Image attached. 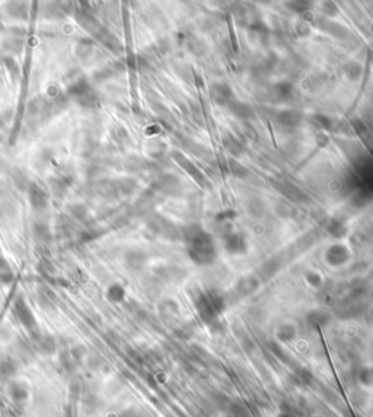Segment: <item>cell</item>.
<instances>
[{
    "mask_svg": "<svg viewBox=\"0 0 373 417\" xmlns=\"http://www.w3.org/2000/svg\"><path fill=\"white\" fill-rule=\"evenodd\" d=\"M188 245H189V251L191 257L198 261V257H201V261H207L212 260L215 256V250H213V244L210 236L203 232L201 229L195 227V229H189L188 232Z\"/></svg>",
    "mask_w": 373,
    "mask_h": 417,
    "instance_id": "6da1fadb",
    "label": "cell"
},
{
    "mask_svg": "<svg viewBox=\"0 0 373 417\" xmlns=\"http://www.w3.org/2000/svg\"><path fill=\"white\" fill-rule=\"evenodd\" d=\"M15 314L18 317V320L21 321V324L31 333V336L34 339H38V330H37V321H35V317L32 314V311L30 309V306L27 305V302L22 299V298H18L15 301Z\"/></svg>",
    "mask_w": 373,
    "mask_h": 417,
    "instance_id": "7a4b0ae2",
    "label": "cell"
},
{
    "mask_svg": "<svg viewBox=\"0 0 373 417\" xmlns=\"http://www.w3.org/2000/svg\"><path fill=\"white\" fill-rule=\"evenodd\" d=\"M28 198L31 203L32 209L37 212H42L48 207V194L42 190L38 184L31 183L28 187Z\"/></svg>",
    "mask_w": 373,
    "mask_h": 417,
    "instance_id": "3957f363",
    "label": "cell"
},
{
    "mask_svg": "<svg viewBox=\"0 0 373 417\" xmlns=\"http://www.w3.org/2000/svg\"><path fill=\"white\" fill-rule=\"evenodd\" d=\"M76 19L77 22L82 25V28H85L88 32H91L93 37L96 38V35L99 32L102 31V25L98 22V19L93 16L92 13L86 9H80L77 13H76Z\"/></svg>",
    "mask_w": 373,
    "mask_h": 417,
    "instance_id": "277c9868",
    "label": "cell"
},
{
    "mask_svg": "<svg viewBox=\"0 0 373 417\" xmlns=\"http://www.w3.org/2000/svg\"><path fill=\"white\" fill-rule=\"evenodd\" d=\"M95 191L99 197L107 198V200H114L118 197V187H117V181L112 180H102L98 181L95 186Z\"/></svg>",
    "mask_w": 373,
    "mask_h": 417,
    "instance_id": "5b68a950",
    "label": "cell"
},
{
    "mask_svg": "<svg viewBox=\"0 0 373 417\" xmlns=\"http://www.w3.org/2000/svg\"><path fill=\"white\" fill-rule=\"evenodd\" d=\"M277 190L283 192L289 200L296 201V203H302V201H308V195L302 190H299L296 186L290 184V183H280L277 184Z\"/></svg>",
    "mask_w": 373,
    "mask_h": 417,
    "instance_id": "8992f818",
    "label": "cell"
},
{
    "mask_svg": "<svg viewBox=\"0 0 373 417\" xmlns=\"http://www.w3.org/2000/svg\"><path fill=\"white\" fill-rule=\"evenodd\" d=\"M212 98L218 102V104H230L232 98H233V92L230 89L229 85L226 83H216L212 86L210 89Z\"/></svg>",
    "mask_w": 373,
    "mask_h": 417,
    "instance_id": "52a82bcc",
    "label": "cell"
},
{
    "mask_svg": "<svg viewBox=\"0 0 373 417\" xmlns=\"http://www.w3.org/2000/svg\"><path fill=\"white\" fill-rule=\"evenodd\" d=\"M174 158H175V160L186 169L191 177H194V180H197V183H200V184H204V183H206V178H204L203 174L198 171V168H197L191 160L186 159L184 155H181V153H178V152H174Z\"/></svg>",
    "mask_w": 373,
    "mask_h": 417,
    "instance_id": "ba28073f",
    "label": "cell"
},
{
    "mask_svg": "<svg viewBox=\"0 0 373 417\" xmlns=\"http://www.w3.org/2000/svg\"><path fill=\"white\" fill-rule=\"evenodd\" d=\"M96 38H98L108 50H111V51H114V53H121V51H123V47H121V42L118 41V38L114 37L111 32H108L107 30L102 28V31L96 35Z\"/></svg>",
    "mask_w": 373,
    "mask_h": 417,
    "instance_id": "9c48e42d",
    "label": "cell"
},
{
    "mask_svg": "<svg viewBox=\"0 0 373 417\" xmlns=\"http://www.w3.org/2000/svg\"><path fill=\"white\" fill-rule=\"evenodd\" d=\"M72 184V178L66 177V175H60V177H54L50 180V186H51V191L54 192V195L57 197H63L67 189Z\"/></svg>",
    "mask_w": 373,
    "mask_h": 417,
    "instance_id": "30bf717a",
    "label": "cell"
},
{
    "mask_svg": "<svg viewBox=\"0 0 373 417\" xmlns=\"http://www.w3.org/2000/svg\"><path fill=\"white\" fill-rule=\"evenodd\" d=\"M93 51H95V44H93L92 39H88V38L77 41V44L75 47V54L82 60L89 59L93 54Z\"/></svg>",
    "mask_w": 373,
    "mask_h": 417,
    "instance_id": "8fae6325",
    "label": "cell"
},
{
    "mask_svg": "<svg viewBox=\"0 0 373 417\" xmlns=\"http://www.w3.org/2000/svg\"><path fill=\"white\" fill-rule=\"evenodd\" d=\"M79 105H82L83 108H96L99 105V98L96 95V92L93 91L92 88L89 91H86L83 95H80L79 98L75 99Z\"/></svg>",
    "mask_w": 373,
    "mask_h": 417,
    "instance_id": "7c38bea8",
    "label": "cell"
},
{
    "mask_svg": "<svg viewBox=\"0 0 373 417\" xmlns=\"http://www.w3.org/2000/svg\"><path fill=\"white\" fill-rule=\"evenodd\" d=\"M22 47H24V42H22V38L18 37V35H12L9 38H6L3 41V48L9 53V54H18L22 51Z\"/></svg>",
    "mask_w": 373,
    "mask_h": 417,
    "instance_id": "4fadbf2b",
    "label": "cell"
},
{
    "mask_svg": "<svg viewBox=\"0 0 373 417\" xmlns=\"http://www.w3.org/2000/svg\"><path fill=\"white\" fill-rule=\"evenodd\" d=\"M302 120L299 111H281L279 114V123L283 126H298Z\"/></svg>",
    "mask_w": 373,
    "mask_h": 417,
    "instance_id": "5bb4252c",
    "label": "cell"
},
{
    "mask_svg": "<svg viewBox=\"0 0 373 417\" xmlns=\"http://www.w3.org/2000/svg\"><path fill=\"white\" fill-rule=\"evenodd\" d=\"M7 12L10 16L13 18H27L28 16V7H27V3H22V1H12V3H7Z\"/></svg>",
    "mask_w": 373,
    "mask_h": 417,
    "instance_id": "9a60e30c",
    "label": "cell"
},
{
    "mask_svg": "<svg viewBox=\"0 0 373 417\" xmlns=\"http://www.w3.org/2000/svg\"><path fill=\"white\" fill-rule=\"evenodd\" d=\"M3 64L9 73V76L13 79V80H18L19 79V75H21V67L19 64L16 63V60L12 57V56H4L3 57Z\"/></svg>",
    "mask_w": 373,
    "mask_h": 417,
    "instance_id": "2e32d148",
    "label": "cell"
},
{
    "mask_svg": "<svg viewBox=\"0 0 373 417\" xmlns=\"http://www.w3.org/2000/svg\"><path fill=\"white\" fill-rule=\"evenodd\" d=\"M229 108H230V111L235 115L242 117V118H248V117L252 115V108L249 105H247V104H244V102H230Z\"/></svg>",
    "mask_w": 373,
    "mask_h": 417,
    "instance_id": "e0dca14e",
    "label": "cell"
},
{
    "mask_svg": "<svg viewBox=\"0 0 373 417\" xmlns=\"http://www.w3.org/2000/svg\"><path fill=\"white\" fill-rule=\"evenodd\" d=\"M34 238L38 241V242H47L50 239V229L48 226L45 224H35L34 226Z\"/></svg>",
    "mask_w": 373,
    "mask_h": 417,
    "instance_id": "ac0fdd59",
    "label": "cell"
},
{
    "mask_svg": "<svg viewBox=\"0 0 373 417\" xmlns=\"http://www.w3.org/2000/svg\"><path fill=\"white\" fill-rule=\"evenodd\" d=\"M70 215L73 218H76L77 221H82V222H86L88 218H89V210L85 204H73L70 207Z\"/></svg>",
    "mask_w": 373,
    "mask_h": 417,
    "instance_id": "d6986e66",
    "label": "cell"
},
{
    "mask_svg": "<svg viewBox=\"0 0 373 417\" xmlns=\"http://www.w3.org/2000/svg\"><path fill=\"white\" fill-rule=\"evenodd\" d=\"M127 264L131 267V268H140L143 264H145V261H146V257H145V254L143 253H140V251H133V253H128L127 254Z\"/></svg>",
    "mask_w": 373,
    "mask_h": 417,
    "instance_id": "ffe728a7",
    "label": "cell"
},
{
    "mask_svg": "<svg viewBox=\"0 0 373 417\" xmlns=\"http://www.w3.org/2000/svg\"><path fill=\"white\" fill-rule=\"evenodd\" d=\"M124 289H123V286H120V285H111V286L108 288V290H107V298H108V301H111V302H121V301L124 299Z\"/></svg>",
    "mask_w": 373,
    "mask_h": 417,
    "instance_id": "44dd1931",
    "label": "cell"
},
{
    "mask_svg": "<svg viewBox=\"0 0 373 417\" xmlns=\"http://www.w3.org/2000/svg\"><path fill=\"white\" fill-rule=\"evenodd\" d=\"M10 395L15 401H24L28 397V391L22 384L15 382V384L10 385Z\"/></svg>",
    "mask_w": 373,
    "mask_h": 417,
    "instance_id": "7402d4cb",
    "label": "cell"
},
{
    "mask_svg": "<svg viewBox=\"0 0 373 417\" xmlns=\"http://www.w3.org/2000/svg\"><path fill=\"white\" fill-rule=\"evenodd\" d=\"M38 350L44 353H53L56 350V341L51 337H38Z\"/></svg>",
    "mask_w": 373,
    "mask_h": 417,
    "instance_id": "603a6c76",
    "label": "cell"
},
{
    "mask_svg": "<svg viewBox=\"0 0 373 417\" xmlns=\"http://www.w3.org/2000/svg\"><path fill=\"white\" fill-rule=\"evenodd\" d=\"M117 187H118V192L123 195H128L136 190V181L130 180V178H123L120 181H117Z\"/></svg>",
    "mask_w": 373,
    "mask_h": 417,
    "instance_id": "cb8c5ba5",
    "label": "cell"
},
{
    "mask_svg": "<svg viewBox=\"0 0 373 417\" xmlns=\"http://www.w3.org/2000/svg\"><path fill=\"white\" fill-rule=\"evenodd\" d=\"M15 213H16V207H15L13 203H10V201L0 203V216L1 218L7 219V218H12Z\"/></svg>",
    "mask_w": 373,
    "mask_h": 417,
    "instance_id": "d4e9b609",
    "label": "cell"
},
{
    "mask_svg": "<svg viewBox=\"0 0 373 417\" xmlns=\"http://www.w3.org/2000/svg\"><path fill=\"white\" fill-rule=\"evenodd\" d=\"M15 372H16L15 363L7 362V360L0 363V375H3V377H12V375H15Z\"/></svg>",
    "mask_w": 373,
    "mask_h": 417,
    "instance_id": "484cf974",
    "label": "cell"
},
{
    "mask_svg": "<svg viewBox=\"0 0 373 417\" xmlns=\"http://www.w3.org/2000/svg\"><path fill=\"white\" fill-rule=\"evenodd\" d=\"M224 145L227 146V149H229L233 155H239V153H241V145H239V142H236L230 134L227 136V139H224Z\"/></svg>",
    "mask_w": 373,
    "mask_h": 417,
    "instance_id": "4316f807",
    "label": "cell"
},
{
    "mask_svg": "<svg viewBox=\"0 0 373 417\" xmlns=\"http://www.w3.org/2000/svg\"><path fill=\"white\" fill-rule=\"evenodd\" d=\"M13 178H15V184L19 186V189H28L30 184H31V183L28 181L27 175H25L24 172H21V171H16L15 175H13Z\"/></svg>",
    "mask_w": 373,
    "mask_h": 417,
    "instance_id": "83f0119b",
    "label": "cell"
},
{
    "mask_svg": "<svg viewBox=\"0 0 373 417\" xmlns=\"http://www.w3.org/2000/svg\"><path fill=\"white\" fill-rule=\"evenodd\" d=\"M229 165H230V171H232V174L233 175H236V177H245L248 172H247V169L241 165V163H238L236 160H230L229 162Z\"/></svg>",
    "mask_w": 373,
    "mask_h": 417,
    "instance_id": "f1b7e54d",
    "label": "cell"
},
{
    "mask_svg": "<svg viewBox=\"0 0 373 417\" xmlns=\"http://www.w3.org/2000/svg\"><path fill=\"white\" fill-rule=\"evenodd\" d=\"M143 166V160L139 158H127L125 160V168L128 171H139Z\"/></svg>",
    "mask_w": 373,
    "mask_h": 417,
    "instance_id": "f546056e",
    "label": "cell"
},
{
    "mask_svg": "<svg viewBox=\"0 0 373 417\" xmlns=\"http://www.w3.org/2000/svg\"><path fill=\"white\" fill-rule=\"evenodd\" d=\"M12 270H10V265H9V263L6 261V258L3 256H0V274L1 273H10Z\"/></svg>",
    "mask_w": 373,
    "mask_h": 417,
    "instance_id": "4dcf8cb0",
    "label": "cell"
},
{
    "mask_svg": "<svg viewBox=\"0 0 373 417\" xmlns=\"http://www.w3.org/2000/svg\"><path fill=\"white\" fill-rule=\"evenodd\" d=\"M114 137H115L118 142H123V140H127V137H128V136H127V131H125L124 128L118 127L117 128V134H115Z\"/></svg>",
    "mask_w": 373,
    "mask_h": 417,
    "instance_id": "1f68e13d",
    "label": "cell"
},
{
    "mask_svg": "<svg viewBox=\"0 0 373 417\" xmlns=\"http://www.w3.org/2000/svg\"><path fill=\"white\" fill-rule=\"evenodd\" d=\"M0 85H1V80H0Z\"/></svg>",
    "mask_w": 373,
    "mask_h": 417,
    "instance_id": "d6a6232c",
    "label": "cell"
}]
</instances>
